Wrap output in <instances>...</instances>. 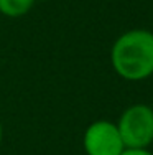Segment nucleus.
<instances>
[{
	"instance_id": "f257e3e1",
	"label": "nucleus",
	"mask_w": 153,
	"mask_h": 155,
	"mask_svg": "<svg viewBox=\"0 0 153 155\" xmlns=\"http://www.w3.org/2000/svg\"><path fill=\"white\" fill-rule=\"evenodd\" d=\"M110 64L125 81L148 79L153 74V31L135 28L122 33L112 45Z\"/></svg>"
},
{
	"instance_id": "f03ea898",
	"label": "nucleus",
	"mask_w": 153,
	"mask_h": 155,
	"mask_svg": "<svg viewBox=\"0 0 153 155\" xmlns=\"http://www.w3.org/2000/svg\"><path fill=\"white\" fill-rule=\"evenodd\" d=\"M115 124L125 149H148L153 143V107L148 104L129 106Z\"/></svg>"
},
{
	"instance_id": "7ed1b4c3",
	"label": "nucleus",
	"mask_w": 153,
	"mask_h": 155,
	"mask_svg": "<svg viewBox=\"0 0 153 155\" xmlns=\"http://www.w3.org/2000/svg\"><path fill=\"white\" fill-rule=\"evenodd\" d=\"M82 145L86 155H120L125 150L117 124L104 119L87 125Z\"/></svg>"
},
{
	"instance_id": "20e7f679",
	"label": "nucleus",
	"mask_w": 153,
	"mask_h": 155,
	"mask_svg": "<svg viewBox=\"0 0 153 155\" xmlns=\"http://www.w3.org/2000/svg\"><path fill=\"white\" fill-rule=\"evenodd\" d=\"M36 3V0H0V15L8 18L25 17Z\"/></svg>"
},
{
	"instance_id": "39448f33",
	"label": "nucleus",
	"mask_w": 153,
	"mask_h": 155,
	"mask_svg": "<svg viewBox=\"0 0 153 155\" xmlns=\"http://www.w3.org/2000/svg\"><path fill=\"white\" fill-rule=\"evenodd\" d=\"M120 155H153L148 149H125Z\"/></svg>"
},
{
	"instance_id": "423d86ee",
	"label": "nucleus",
	"mask_w": 153,
	"mask_h": 155,
	"mask_svg": "<svg viewBox=\"0 0 153 155\" xmlns=\"http://www.w3.org/2000/svg\"><path fill=\"white\" fill-rule=\"evenodd\" d=\"M2 139H3V127H2V122H0V143H2Z\"/></svg>"
},
{
	"instance_id": "0eeeda50",
	"label": "nucleus",
	"mask_w": 153,
	"mask_h": 155,
	"mask_svg": "<svg viewBox=\"0 0 153 155\" xmlns=\"http://www.w3.org/2000/svg\"><path fill=\"white\" fill-rule=\"evenodd\" d=\"M36 2H38V0H36ZM40 2H46V0H40Z\"/></svg>"
}]
</instances>
